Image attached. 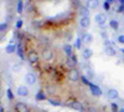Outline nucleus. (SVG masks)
<instances>
[{
  "mask_svg": "<svg viewBox=\"0 0 124 112\" xmlns=\"http://www.w3.org/2000/svg\"><path fill=\"white\" fill-rule=\"evenodd\" d=\"M67 77L68 80L71 81V82H77V81L81 80V75H79V71L77 69H70L68 74H67Z\"/></svg>",
  "mask_w": 124,
  "mask_h": 112,
  "instance_id": "obj_1",
  "label": "nucleus"
},
{
  "mask_svg": "<svg viewBox=\"0 0 124 112\" xmlns=\"http://www.w3.org/2000/svg\"><path fill=\"white\" fill-rule=\"evenodd\" d=\"M107 20H108V17H107V14H104V13H98L94 16V21L99 26H104L106 23H107Z\"/></svg>",
  "mask_w": 124,
  "mask_h": 112,
  "instance_id": "obj_2",
  "label": "nucleus"
},
{
  "mask_svg": "<svg viewBox=\"0 0 124 112\" xmlns=\"http://www.w3.org/2000/svg\"><path fill=\"white\" fill-rule=\"evenodd\" d=\"M42 57H44L45 61H52L54 57H55L54 51H52L51 49H48V47H45V49L42 50Z\"/></svg>",
  "mask_w": 124,
  "mask_h": 112,
  "instance_id": "obj_3",
  "label": "nucleus"
},
{
  "mask_svg": "<svg viewBox=\"0 0 124 112\" xmlns=\"http://www.w3.org/2000/svg\"><path fill=\"white\" fill-rule=\"evenodd\" d=\"M27 61L30 64H36L39 61V54L35 51V50H30L27 52Z\"/></svg>",
  "mask_w": 124,
  "mask_h": 112,
  "instance_id": "obj_4",
  "label": "nucleus"
},
{
  "mask_svg": "<svg viewBox=\"0 0 124 112\" xmlns=\"http://www.w3.org/2000/svg\"><path fill=\"white\" fill-rule=\"evenodd\" d=\"M25 82H26L27 85H30V86L35 85V84H36V75H35L34 72H27V74L25 75Z\"/></svg>",
  "mask_w": 124,
  "mask_h": 112,
  "instance_id": "obj_5",
  "label": "nucleus"
},
{
  "mask_svg": "<svg viewBox=\"0 0 124 112\" xmlns=\"http://www.w3.org/2000/svg\"><path fill=\"white\" fill-rule=\"evenodd\" d=\"M107 96L109 100H118L119 98V92L117 88H109L107 91Z\"/></svg>",
  "mask_w": 124,
  "mask_h": 112,
  "instance_id": "obj_6",
  "label": "nucleus"
},
{
  "mask_svg": "<svg viewBox=\"0 0 124 112\" xmlns=\"http://www.w3.org/2000/svg\"><path fill=\"white\" fill-rule=\"evenodd\" d=\"M15 110H16V112H30L29 106L26 103H24V102H16Z\"/></svg>",
  "mask_w": 124,
  "mask_h": 112,
  "instance_id": "obj_7",
  "label": "nucleus"
},
{
  "mask_svg": "<svg viewBox=\"0 0 124 112\" xmlns=\"http://www.w3.org/2000/svg\"><path fill=\"white\" fill-rule=\"evenodd\" d=\"M70 107H72L75 111H78V112H83V105H82L79 101H72V102L68 103Z\"/></svg>",
  "mask_w": 124,
  "mask_h": 112,
  "instance_id": "obj_8",
  "label": "nucleus"
},
{
  "mask_svg": "<svg viewBox=\"0 0 124 112\" xmlns=\"http://www.w3.org/2000/svg\"><path fill=\"white\" fill-rule=\"evenodd\" d=\"M16 94H17L19 96H21V97H26V96L29 95V88H27L26 86L21 85V86H19V87H17Z\"/></svg>",
  "mask_w": 124,
  "mask_h": 112,
  "instance_id": "obj_9",
  "label": "nucleus"
},
{
  "mask_svg": "<svg viewBox=\"0 0 124 112\" xmlns=\"http://www.w3.org/2000/svg\"><path fill=\"white\" fill-rule=\"evenodd\" d=\"M89 25H91V19H89V16H87V17H81V19H79V26H81L82 29H87V27H89Z\"/></svg>",
  "mask_w": 124,
  "mask_h": 112,
  "instance_id": "obj_10",
  "label": "nucleus"
},
{
  "mask_svg": "<svg viewBox=\"0 0 124 112\" xmlns=\"http://www.w3.org/2000/svg\"><path fill=\"white\" fill-rule=\"evenodd\" d=\"M89 88H91V92L94 95V96H102V90H101L97 85H94V84H92V82H91Z\"/></svg>",
  "mask_w": 124,
  "mask_h": 112,
  "instance_id": "obj_11",
  "label": "nucleus"
},
{
  "mask_svg": "<svg viewBox=\"0 0 124 112\" xmlns=\"http://www.w3.org/2000/svg\"><path fill=\"white\" fill-rule=\"evenodd\" d=\"M103 51H104V54L107 56H110V57L117 55V51H116V49L113 46H104V50H103Z\"/></svg>",
  "mask_w": 124,
  "mask_h": 112,
  "instance_id": "obj_12",
  "label": "nucleus"
},
{
  "mask_svg": "<svg viewBox=\"0 0 124 112\" xmlns=\"http://www.w3.org/2000/svg\"><path fill=\"white\" fill-rule=\"evenodd\" d=\"M63 51H65V54H66L68 57L73 56V46L70 45V44H65V45H63Z\"/></svg>",
  "mask_w": 124,
  "mask_h": 112,
  "instance_id": "obj_13",
  "label": "nucleus"
},
{
  "mask_svg": "<svg viewBox=\"0 0 124 112\" xmlns=\"http://www.w3.org/2000/svg\"><path fill=\"white\" fill-rule=\"evenodd\" d=\"M82 56H83V59H86V60H89L93 56V51L89 47H85L83 50H82Z\"/></svg>",
  "mask_w": 124,
  "mask_h": 112,
  "instance_id": "obj_14",
  "label": "nucleus"
},
{
  "mask_svg": "<svg viewBox=\"0 0 124 112\" xmlns=\"http://www.w3.org/2000/svg\"><path fill=\"white\" fill-rule=\"evenodd\" d=\"M86 6L91 10H93V9H97L98 6H99V1H97V0H88V1L86 3Z\"/></svg>",
  "mask_w": 124,
  "mask_h": 112,
  "instance_id": "obj_15",
  "label": "nucleus"
},
{
  "mask_svg": "<svg viewBox=\"0 0 124 112\" xmlns=\"http://www.w3.org/2000/svg\"><path fill=\"white\" fill-rule=\"evenodd\" d=\"M82 40H83V43H86V44H91L93 41V35L89 34V33H85L83 36H82Z\"/></svg>",
  "mask_w": 124,
  "mask_h": 112,
  "instance_id": "obj_16",
  "label": "nucleus"
},
{
  "mask_svg": "<svg viewBox=\"0 0 124 112\" xmlns=\"http://www.w3.org/2000/svg\"><path fill=\"white\" fill-rule=\"evenodd\" d=\"M5 51H6V54H14L15 51H17V47L14 44H10L5 47Z\"/></svg>",
  "mask_w": 124,
  "mask_h": 112,
  "instance_id": "obj_17",
  "label": "nucleus"
},
{
  "mask_svg": "<svg viewBox=\"0 0 124 112\" xmlns=\"http://www.w3.org/2000/svg\"><path fill=\"white\" fill-rule=\"evenodd\" d=\"M79 15H81V17H87L89 15V9L87 6H82L79 9Z\"/></svg>",
  "mask_w": 124,
  "mask_h": 112,
  "instance_id": "obj_18",
  "label": "nucleus"
},
{
  "mask_svg": "<svg viewBox=\"0 0 124 112\" xmlns=\"http://www.w3.org/2000/svg\"><path fill=\"white\" fill-rule=\"evenodd\" d=\"M109 26H110L112 29L117 30V29L119 27V23H118V20H117V19H110V20H109Z\"/></svg>",
  "mask_w": 124,
  "mask_h": 112,
  "instance_id": "obj_19",
  "label": "nucleus"
},
{
  "mask_svg": "<svg viewBox=\"0 0 124 112\" xmlns=\"http://www.w3.org/2000/svg\"><path fill=\"white\" fill-rule=\"evenodd\" d=\"M85 71H86V77H87L88 80H91V78L94 77V72H93V70H92L91 67H86Z\"/></svg>",
  "mask_w": 124,
  "mask_h": 112,
  "instance_id": "obj_20",
  "label": "nucleus"
},
{
  "mask_svg": "<svg viewBox=\"0 0 124 112\" xmlns=\"http://www.w3.org/2000/svg\"><path fill=\"white\" fill-rule=\"evenodd\" d=\"M48 103L52 106H62V102L57 98H48Z\"/></svg>",
  "mask_w": 124,
  "mask_h": 112,
  "instance_id": "obj_21",
  "label": "nucleus"
},
{
  "mask_svg": "<svg viewBox=\"0 0 124 112\" xmlns=\"http://www.w3.org/2000/svg\"><path fill=\"white\" fill-rule=\"evenodd\" d=\"M45 98H46V95L42 92V91H39V92L36 94V100L41 101V100H45Z\"/></svg>",
  "mask_w": 124,
  "mask_h": 112,
  "instance_id": "obj_22",
  "label": "nucleus"
},
{
  "mask_svg": "<svg viewBox=\"0 0 124 112\" xmlns=\"http://www.w3.org/2000/svg\"><path fill=\"white\" fill-rule=\"evenodd\" d=\"M113 3H114L113 0H107V1L103 3V8H104L106 10H109L110 9V4H113Z\"/></svg>",
  "mask_w": 124,
  "mask_h": 112,
  "instance_id": "obj_23",
  "label": "nucleus"
},
{
  "mask_svg": "<svg viewBox=\"0 0 124 112\" xmlns=\"http://www.w3.org/2000/svg\"><path fill=\"white\" fill-rule=\"evenodd\" d=\"M124 11V0L119 1V6L117 8V13H123Z\"/></svg>",
  "mask_w": 124,
  "mask_h": 112,
  "instance_id": "obj_24",
  "label": "nucleus"
},
{
  "mask_svg": "<svg viewBox=\"0 0 124 112\" xmlns=\"http://www.w3.org/2000/svg\"><path fill=\"white\" fill-rule=\"evenodd\" d=\"M23 6H24V3L23 1H17V5H16L17 13H23Z\"/></svg>",
  "mask_w": 124,
  "mask_h": 112,
  "instance_id": "obj_25",
  "label": "nucleus"
},
{
  "mask_svg": "<svg viewBox=\"0 0 124 112\" xmlns=\"http://www.w3.org/2000/svg\"><path fill=\"white\" fill-rule=\"evenodd\" d=\"M110 107H112L113 112H119V107H118V105H117V103L112 102V103H110Z\"/></svg>",
  "mask_w": 124,
  "mask_h": 112,
  "instance_id": "obj_26",
  "label": "nucleus"
},
{
  "mask_svg": "<svg viewBox=\"0 0 124 112\" xmlns=\"http://www.w3.org/2000/svg\"><path fill=\"white\" fill-rule=\"evenodd\" d=\"M82 41H83V40H82L81 37H78V39L76 40V44H75V46H76L77 49H81V45H82Z\"/></svg>",
  "mask_w": 124,
  "mask_h": 112,
  "instance_id": "obj_27",
  "label": "nucleus"
},
{
  "mask_svg": "<svg viewBox=\"0 0 124 112\" xmlns=\"http://www.w3.org/2000/svg\"><path fill=\"white\" fill-rule=\"evenodd\" d=\"M6 29H8V24H6V23H1V25H0V31L5 33Z\"/></svg>",
  "mask_w": 124,
  "mask_h": 112,
  "instance_id": "obj_28",
  "label": "nucleus"
},
{
  "mask_svg": "<svg viewBox=\"0 0 124 112\" xmlns=\"http://www.w3.org/2000/svg\"><path fill=\"white\" fill-rule=\"evenodd\" d=\"M6 95H8V98H9L10 101H11V100L14 98V96H13V92H11V90H10V88H8V90H6Z\"/></svg>",
  "mask_w": 124,
  "mask_h": 112,
  "instance_id": "obj_29",
  "label": "nucleus"
},
{
  "mask_svg": "<svg viewBox=\"0 0 124 112\" xmlns=\"http://www.w3.org/2000/svg\"><path fill=\"white\" fill-rule=\"evenodd\" d=\"M81 80H82V82H83L85 85H88V86L91 85V82H89V80H88V78H87L86 76H82V77H81Z\"/></svg>",
  "mask_w": 124,
  "mask_h": 112,
  "instance_id": "obj_30",
  "label": "nucleus"
},
{
  "mask_svg": "<svg viewBox=\"0 0 124 112\" xmlns=\"http://www.w3.org/2000/svg\"><path fill=\"white\" fill-rule=\"evenodd\" d=\"M117 41H118L119 44H124V35H119V36L117 37Z\"/></svg>",
  "mask_w": 124,
  "mask_h": 112,
  "instance_id": "obj_31",
  "label": "nucleus"
},
{
  "mask_svg": "<svg viewBox=\"0 0 124 112\" xmlns=\"http://www.w3.org/2000/svg\"><path fill=\"white\" fill-rule=\"evenodd\" d=\"M21 69H23L21 65H15L14 66V71H15V72H20V70H21Z\"/></svg>",
  "mask_w": 124,
  "mask_h": 112,
  "instance_id": "obj_32",
  "label": "nucleus"
},
{
  "mask_svg": "<svg viewBox=\"0 0 124 112\" xmlns=\"http://www.w3.org/2000/svg\"><path fill=\"white\" fill-rule=\"evenodd\" d=\"M46 90L48 91V94H54V92H55V87H54V86H47Z\"/></svg>",
  "mask_w": 124,
  "mask_h": 112,
  "instance_id": "obj_33",
  "label": "nucleus"
},
{
  "mask_svg": "<svg viewBox=\"0 0 124 112\" xmlns=\"http://www.w3.org/2000/svg\"><path fill=\"white\" fill-rule=\"evenodd\" d=\"M21 26H23V20H21V19H19V20H17V23H16V27L20 29Z\"/></svg>",
  "mask_w": 124,
  "mask_h": 112,
  "instance_id": "obj_34",
  "label": "nucleus"
},
{
  "mask_svg": "<svg viewBox=\"0 0 124 112\" xmlns=\"http://www.w3.org/2000/svg\"><path fill=\"white\" fill-rule=\"evenodd\" d=\"M101 35H102V37H106V40H107V33L106 31H101Z\"/></svg>",
  "mask_w": 124,
  "mask_h": 112,
  "instance_id": "obj_35",
  "label": "nucleus"
},
{
  "mask_svg": "<svg viewBox=\"0 0 124 112\" xmlns=\"http://www.w3.org/2000/svg\"><path fill=\"white\" fill-rule=\"evenodd\" d=\"M4 111H5L4 107H3V106H0V112H4Z\"/></svg>",
  "mask_w": 124,
  "mask_h": 112,
  "instance_id": "obj_36",
  "label": "nucleus"
},
{
  "mask_svg": "<svg viewBox=\"0 0 124 112\" xmlns=\"http://www.w3.org/2000/svg\"><path fill=\"white\" fill-rule=\"evenodd\" d=\"M119 112H124V107H120L119 108Z\"/></svg>",
  "mask_w": 124,
  "mask_h": 112,
  "instance_id": "obj_37",
  "label": "nucleus"
},
{
  "mask_svg": "<svg viewBox=\"0 0 124 112\" xmlns=\"http://www.w3.org/2000/svg\"><path fill=\"white\" fill-rule=\"evenodd\" d=\"M120 52H122V54L124 55V47H122V49H120Z\"/></svg>",
  "mask_w": 124,
  "mask_h": 112,
  "instance_id": "obj_38",
  "label": "nucleus"
}]
</instances>
